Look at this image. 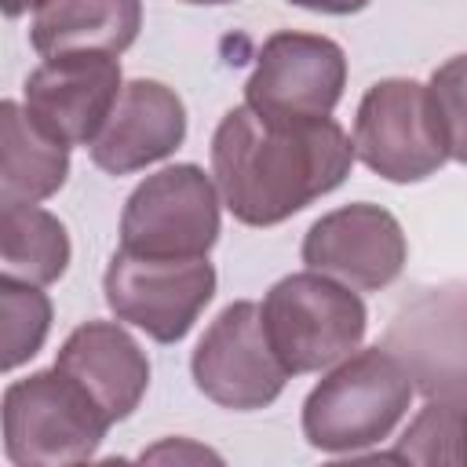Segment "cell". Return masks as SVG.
Instances as JSON below:
<instances>
[{
    "instance_id": "obj_1",
    "label": "cell",
    "mask_w": 467,
    "mask_h": 467,
    "mask_svg": "<svg viewBox=\"0 0 467 467\" xmlns=\"http://www.w3.org/2000/svg\"><path fill=\"white\" fill-rule=\"evenodd\" d=\"M354 139L332 117H274L248 102L212 135V175L244 226H277L332 193L354 168Z\"/></svg>"
},
{
    "instance_id": "obj_2",
    "label": "cell",
    "mask_w": 467,
    "mask_h": 467,
    "mask_svg": "<svg viewBox=\"0 0 467 467\" xmlns=\"http://www.w3.org/2000/svg\"><path fill=\"white\" fill-rule=\"evenodd\" d=\"M416 387L383 347L347 354L303 401V438L317 452H361L394 434Z\"/></svg>"
},
{
    "instance_id": "obj_3",
    "label": "cell",
    "mask_w": 467,
    "mask_h": 467,
    "mask_svg": "<svg viewBox=\"0 0 467 467\" xmlns=\"http://www.w3.org/2000/svg\"><path fill=\"white\" fill-rule=\"evenodd\" d=\"M109 416L62 368H40L4 390V456L15 467H66L99 452Z\"/></svg>"
},
{
    "instance_id": "obj_4",
    "label": "cell",
    "mask_w": 467,
    "mask_h": 467,
    "mask_svg": "<svg viewBox=\"0 0 467 467\" xmlns=\"http://www.w3.org/2000/svg\"><path fill=\"white\" fill-rule=\"evenodd\" d=\"M259 314L270 347L292 376L321 372L343 361L361 347L368 328V310L361 296L350 285L310 266L270 285Z\"/></svg>"
},
{
    "instance_id": "obj_5",
    "label": "cell",
    "mask_w": 467,
    "mask_h": 467,
    "mask_svg": "<svg viewBox=\"0 0 467 467\" xmlns=\"http://www.w3.org/2000/svg\"><path fill=\"white\" fill-rule=\"evenodd\" d=\"M358 161L387 182H420L449 161L431 88L409 77L376 80L354 117Z\"/></svg>"
},
{
    "instance_id": "obj_6",
    "label": "cell",
    "mask_w": 467,
    "mask_h": 467,
    "mask_svg": "<svg viewBox=\"0 0 467 467\" xmlns=\"http://www.w3.org/2000/svg\"><path fill=\"white\" fill-rule=\"evenodd\" d=\"M219 241V186L197 164L146 175L120 212V248L157 259H201Z\"/></svg>"
},
{
    "instance_id": "obj_7",
    "label": "cell",
    "mask_w": 467,
    "mask_h": 467,
    "mask_svg": "<svg viewBox=\"0 0 467 467\" xmlns=\"http://www.w3.org/2000/svg\"><path fill=\"white\" fill-rule=\"evenodd\" d=\"M383 347L423 398L467 405V281L416 288L390 314Z\"/></svg>"
},
{
    "instance_id": "obj_8",
    "label": "cell",
    "mask_w": 467,
    "mask_h": 467,
    "mask_svg": "<svg viewBox=\"0 0 467 467\" xmlns=\"http://www.w3.org/2000/svg\"><path fill=\"white\" fill-rule=\"evenodd\" d=\"M102 292L117 321L135 325L157 343H179L215 296V266L201 259H157L117 248Z\"/></svg>"
},
{
    "instance_id": "obj_9",
    "label": "cell",
    "mask_w": 467,
    "mask_h": 467,
    "mask_svg": "<svg viewBox=\"0 0 467 467\" xmlns=\"http://www.w3.org/2000/svg\"><path fill=\"white\" fill-rule=\"evenodd\" d=\"M190 372L208 401L234 412L274 405L292 376L270 347L259 306L248 299L219 310L190 354Z\"/></svg>"
},
{
    "instance_id": "obj_10",
    "label": "cell",
    "mask_w": 467,
    "mask_h": 467,
    "mask_svg": "<svg viewBox=\"0 0 467 467\" xmlns=\"http://www.w3.org/2000/svg\"><path fill=\"white\" fill-rule=\"evenodd\" d=\"M347 88V55L332 36L281 29L259 47L244 102L274 117H328Z\"/></svg>"
},
{
    "instance_id": "obj_11",
    "label": "cell",
    "mask_w": 467,
    "mask_h": 467,
    "mask_svg": "<svg viewBox=\"0 0 467 467\" xmlns=\"http://www.w3.org/2000/svg\"><path fill=\"white\" fill-rule=\"evenodd\" d=\"M120 62L102 51L47 55L22 84L26 113L66 146H91L120 99Z\"/></svg>"
},
{
    "instance_id": "obj_12",
    "label": "cell",
    "mask_w": 467,
    "mask_h": 467,
    "mask_svg": "<svg viewBox=\"0 0 467 467\" xmlns=\"http://www.w3.org/2000/svg\"><path fill=\"white\" fill-rule=\"evenodd\" d=\"M409 241L401 223L368 201L321 215L303 237V263L350 288L379 292L405 270Z\"/></svg>"
},
{
    "instance_id": "obj_13",
    "label": "cell",
    "mask_w": 467,
    "mask_h": 467,
    "mask_svg": "<svg viewBox=\"0 0 467 467\" xmlns=\"http://www.w3.org/2000/svg\"><path fill=\"white\" fill-rule=\"evenodd\" d=\"M186 139V106L175 88L139 77L120 88V99L88 146L95 168L106 175H131L171 157Z\"/></svg>"
},
{
    "instance_id": "obj_14",
    "label": "cell",
    "mask_w": 467,
    "mask_h": 467,
    "mask_svg": "<svg viewBox=\"0 0 467 467\" xmlns=\"http://www.w3.org/2000/svg\"><path fill=\"white\" fill-rule=\"evenodd\" d=\"M55 368L73 376L102 405L109 423L128 420L150 387V358L117 321L77 325L58 347Z\"/></svg>"
},
{
    "instance_id": "obj_15",
    "label": "cell",
    "mask_w": 467,
    "mask_h": 467,
    "mask_svg": "<svg viewBox=\"0 0 467 467\" xmlns=\"http://www.w3.org/2000/svg\"><path fill=\"white\" fill-rule=\"evenodd\" d=\"M142 29V0H44L33 11L29 44L36 55L102 51L120 55Z\"/></svg>"
},
{
    "instance_id": "obj_16",
    "label": "cell",
    "mask_w": 467,
    "mask_h": 467,
    "mask_svg": "<svg viewBox=\"0 0 467 467\" xmlns=\"http://www.w3.org/2000/svg\"><path fill=\"white\" fill-rule=\"evenodd\" d=\"M69 146L44 131L26 106H0V201H47L66 186Z\"/></svg>"
},
{
    "instance_id": "obj_17",
    "label": "cell",
    "mask_w": 467,
    "mask_h": 467,
    "mask_svg": "<svg viewBox=\"0 0 467 467\" xmlns=\"http://www.w3.org/2000/svg\"><path fill=\"white\" fill-rule=\"evenodd\" d=\"M69 234L58 215L33 201H0V259L4 274L51 285L69 266Z\"/></svg>"
},
{
    "instance_id": "obj_18",
    "label": "cell",
    "mask_w": 467,
    "mask_h": 467,
    "mask_svg": "<svg viewBox=\"0 0 467 467\" xmlns=\"http://www.w3.org/2000/svg\"><path fill=\"white\" fill-rule=\"evenodd\" d=\"M379 460L467 467V405L427 398V405L412 416L398 445L390 452H379Z\"/></svg>"
},
{
    "instance_id": "obj_19",
    "label": "cell",
    "mask_w": 467,
    "mask_h": 467,
    "mask_svg": "<svg viewBox=\"0 0 467 467\" xmlns=\"http://www.w3.org/2000/svg\"><path fill=\"white\" fill-rule=\"evenodd\" d=\"M44 285L0 277V314H4V372H15L29 358L40 354L47 332H51V299L40 292Z\"/></svg>"
},
{
    "instance_id": "obj_20",
    "label": "cell",
    "mask_w": 467,
    "mask_h": 467,
    "mask_svg": "<svg viewBox=\"0 0 467 467\" xmlns=\"http://www.w3.org/2000/svg\"><path fill=\"white\" fill-rule=\"evenodd\" d=\"M431 99L441 120V135L449 146V157L467 164V55H456L441 62L431 73Z\"/></svg>"
},
{
    "instance_id": "obj_21",
    "label": "cell",
    "mask_w": 467,
    "mask_h": 467,
    "mask_svg": "<svg viewBox=\"0 0 467 467\" xmlns=\"http://www.w3.org/2000/svg\"><path fill=\"white\" fill-rule=\"evenodd\" d=\"M164 456H175V460H182V456H190V460H219L215 452H208L201 445H182V441H164V445L142 452V460H164Z\"/></svg>"
},
{
    "instance_id": "obj_22",
    "label": "cell",
    "mask_w": 467,
    "mask_h": 467,
    "mask_svg": "<svg viewBox=\"0 0 467 467\" xmlns=\"http://www.w3.org/2000/svg\"><path fill=\"white\" fill-rule=\"evenodd\" d=\"M296 7H306V11H321V15H354L361 7H368V0H288Z\"/></svg>"
},
{
    "instance_id": "obj_23",
    "label": "cell",
    "mask_w": 467,
    "mask_h": 467,
    "mask_svg": "<svg viewBox=\"0 0 467 467\" xmlns=\"http://www.w3.org/2000/svg\"><path fill=\"white\" fill-rule=\"evenodd\" d=\"M182 4H234V0H182Z\"/></svg>"
}]
</instances>
